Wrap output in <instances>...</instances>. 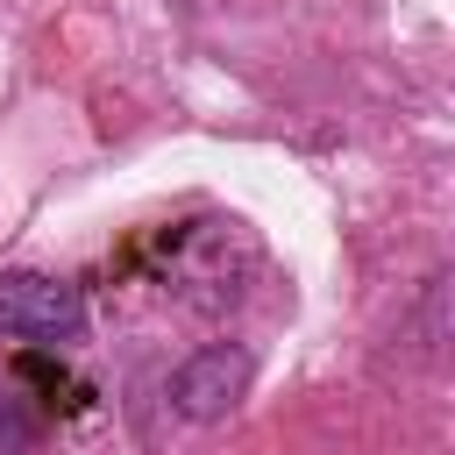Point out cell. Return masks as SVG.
Masks as SVG:
<instances>
[{
  "mask_svg": "<svg viewBox=\"0 0 455 455\" xmlns=\"http://www.w3.org/2000/svg\"><path fill=\"white\" fill-rule=\"evenodd\" d=\"M0 334L28 348H57L85 334V291L50 270H0Z\"/></svg>",
  "mask_w": 455,
  "mask_h": 455,
  "instance_id": "obj_1",
  "label": "cell"
},
{
  "mask_svg": "<svg viewBox=\"0 0 455 455\" xmlns=\"http://www.w3.org/2000/svg\"><path fill=\"white\" fill-rule=\"evenodd\" d=\"M249 377H256L249 348H235V341H213V348H199V355H185V363L171 370V412H178V419H199V427H213V419H228V412L242 405Z\"/></svg>",
  "mask_w": 455,
  "mask_h": 455,
  "instance_id": "obj_2",
  "label": "cell"
}]
</instances>
